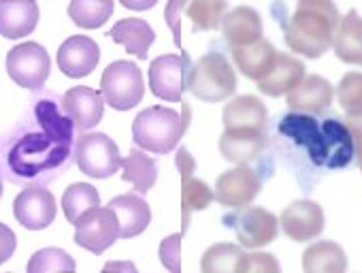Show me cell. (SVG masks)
I'll list each match as a JSON object with an SVG mask.
<instances>
[{"instance_id":"e575fe53","label":"cell","mask_w":362,"mask_h":273,"mask_svg":"<svg viewBox=\"0 0 362 273\" xmlns=\"http://www.w3.org/2000/svg\"><path fill=\"white\" fill-rule=\"evenodd\" d=\"M337 98L347 115L362 113V73H347L337 88Z\"/></svg>"},{"instance_id":"6da1fadb","label":"cell","mask_w":362,"mask_h":273,"mask_svg":"<svg viewBox=\"0 0 362 273\" xmlns=\"http://www.w3.org/2000/svg\"><path fill=\"white\" fill-rule=\"evenodd\" d=\"M37 117L41 122L39 132L18 136L13 148L7 152V175L9 180L37 178L43 171L66 165L73 141V122L60 115L52 100H39Z\"/></svg>"},{"instance_id":"9a60e30c","label":"cell","mask_w":362,"mask_h":273,"mask_svg":"<svg viewBox=\"0 0 362 273\" xmlns=\"http://www.w3.org/2000/svg\"><path fill=\"white\" fill-rule=\"evenodd\" d=\"M62 111L79 130H90L103 120L105 98L98 90L77 86L62 96Z\"/></svg>"},{"instance_id":"1f68e13d","label":"cell","mask_w":362,"mask_h":273,"mask_svg":"<svg viewBox=\"0 0 362 273\" xmlns=\"http://www.w3.org/2000/svg\"><path fill=\"white\" fill-rule=\"evenodd\" d=\"M100 205V194L90 184H73L66 188L62 197V209L66 220L75 226L90 209Z\"/></svg>"},{"instance_id":"9c48e42d","label":"cell","mask_w":362,"mask_h":273,"mask_svg":"<svg viewBox=\"0 0 362 273\" xmlns=\"http://www.w3.org/2000/svg\"><path fill=\"white\" fill-rule=\"evenodd\" d=\"M49 54L39 43H22L7 54V73L22 88L41 90L49 77Z\"/></svg>"},{"instance_id":"c3c4849f","label":"cell","mask_w":362,"mask_h":273,"mask_svg":"<svg viewBox=\"0 0 362 273\" xmlns=\"http://www.w3.org/2000/svg\"><path fill=\"white\" fill-rule=\"evenodd\" d=\"M71 3H73V0H71Z\"/></svg>"},{"instance_id":"74e56055","label":"cell","mask_w":362,"mask_h":273,"mask_svg":"<svg viewBox=\"0 0 362 273\" xmlns=\"http://www.w3.org/2000/svg\"><path fill=\"white\" fill-rule=\"evenodd\" d=\"M184 7H186L184 0H173V3H168V7L164 11V20H166V24L170 26V30L175 35L177 47H181V24H179V18H181V11H184Z\"/></svg>"},{"instance_id":"836d02e7","label":"cell","mask_w":362,"mask_h":273,"mask_svg":"<svg viewBox=\"0 0 362 273\" xmlns=\"http://www.w3.org/2000/svg\"><path fill=\"white\" fill-rule=\"evenodd\" d=\"M28 273H75V260L60 248H45L33 254Z\"/></svg>"},{"instance_id":"bcb514c9","label":"cell","mask_w":362,"mask_h":273,"mask_svg":"<svg viewBox=\"0 0 362 273\" xmlns=\"http://www.w3.org/2000/svg\"><path fill=\"white\" fill-rule=\"evenodd\" d=\"M168 3H173V0H168Z\"/></svg>"},{"instance_id":"8d00e7d4","label":"cell","mask_w":362,"mask_h":273,"mask_svg":"<svg viewBox=\"0 0 362 273\" xmlns=\"http://www.w3.org/2000/svg\"><path fill=\"white\" fill-rule=\"evenodd\" d=\"M345 126H347V130H349V134H351V141H354V154H356L358 167H360V171H362V113L347 115Z\"/></svg>"},{"instance_id":"4316f807","label":"cell","mask_w":362,"mask_h":273,"mask_svg":"<svg viewBox=\"0 0 362 273\" xmlns=\"http://www.w3.org/2000/svg\"><path fill=\"white\" fill-rule=\"evenodd\" d=\"M203 273H250V252L235 243H216L203 254Z\"/></svg>"},{"instance_id":"5b68a950","label":"cell","mask_w":362,"mask_h":273,"mask_svg":"<svg viewBox=\"0 0 362 273\" xmlns=\"http://www.w3.org/2000/svg\"><path fill=\"white\" fill-rule=\"evenodd\" d=\"M190 92L205 103H220L237 90V75L224 54H205L190 66Z\"/></svg>"},{"instance_id":"2e32d148","label":"cell","mask_w":362,"mask_h":273,"mask_svg":"<svg viewBox=\"0 0 362 273\" xmlns=\"http://www.w3.org/2000/svg\"><path fill=\"white\" fill-rule=\"evenodd\" d=\"M100 60L98 45L88 37H71L58 50V66L71 79L88 77Z\"/></svg>"},{"instance_id":"b9f144b4","label":"cell","mask_w":362,"mask_h":273,"mask_svg":"<svg viewBox=\"0 0 362 273\" xmlns=\"http://www.w3.org/2000/svg\"><path fill=\"white\" fill-rule=\"evenodd\" d=\"M115 3H122L126 9L145 11V9H151L156 5V0H115Z\"/></svg>"},{"instance_id":"f6af8a7d","label":"cell","mask_w":362,"mask_h":273,"mask_svg":"<svg viewBox=\"0 0 362 273\" xmlns=\"http://www.w3.org/2000/svg\"><path fill=\"white\" fill-rule=\"evenodd\" d=\"M7 3H16V0H7Z\"/></svg>"},{"instance_id":"d6986e66","label":"cell","mask_w":362,"mask_h":273,"mask_svg":"<svg viewBox=\"0 0 362 273\" xmlns=\"http://www.w3.org/2000/svg\"><path fill=\"white\" fill-rule=\"evenodd\" d=\"M39 24V5L35 0H0V35L5 39H22Z\"/></svg>"},{"instance_id":"cb8c5ba5","label":"cell","mask_w":362,"mask_h":273,"mask_svg":"<svg viewBox=\"0 0 362 273\" xmlns=\"http://www.w3.org/2000/svg\"><path fill=\"white\" fill-rule=\"evenodd\" d=\"M233 60L245 77L260 81L273 69V64L277 60V52L271 41L258 39L250 45L233 47Z\"/></svg>"},{"instance_id":"5bb4252c","label":"cell","mask_w":362,"mask_h":273,"mask_svg":"<svg viewBox=\"0 0 362 273\" xmlns=\"http://www.w3.org/2000/svg\"><path fill=\"white\" fill-rule=\"evenodd\" d=\"M281 228L292 241H311L324 231V211L317 203L300 199L281 211Z\"/></svg>"},{"instance_id":"4dcf8cb0","label":"cell","mask_w":362,"mask_h":273,"mask_svg":"<svg viewBox=\"0 0 362 273\" xmlns=\"http://www.w3.org/2000/svg\"><path fill=\"white\" fill-rule=\"evenodd\" d=\"M115 0H73L69 5V18L86 30L100 28L113 13Z\"/></svg>"},{"instance_id":"8fae6325","label":"cell","mask_w":362,"mask_h":273,"mask_svg":"<svg viewBox=\"0 0 362 273\" xmlns=\"http://www.w3.org/2000/svg\"><path fill=\"white\" fill-rule=\"evenodd\" d=\"M117 237L119 222L109 207H94L75 224V243L92 254H103L117 241Z\"/></svg>"},{"instance_id":"277c9868","label":"cell","mask_w":362,"mask_h":273,"mask_svg":"<svg viewBox=\"0 0 362 273\" xmlns=\"http://www.w3.org/2000/svg\"><path fill=\"white\" fill-rule=\"evenodd\" d=\"M184 113L166 107H147L132 122V139L151 154H168L177 148L190 126V107L181 100Z\"/></svg>"},{"instance_id":"60d3db41","label":"cell","mask_w":362,"mask_h":273,"mask_svg":"<svg viewBox=\"0 0 362 273\" xmlns=\"http://www.w3.org/2000/svg\"><path fill=\"white\" fill-rule=\"evenodd\" d=\"M175 163H177V169H179L181 178H190V175L194 173V169H197V163H194V158L190 156V152H188L186 148H181V150L177 152Z\"/></svg>"},{"instance_id":"d4e9b609","label":"cell","mask_w":362,"mask_h":273,"mask_svg":"<svg viewBox=\"0 0 362 273\" xmlns=\"http://www.w3.org/2000/svg\"><path fill=\"white\" fill-rule=\"evenodd\" d=\"M332 47L339 60L362 66V18L358 11H349L339 20Z\"/></svg>"},{"instance_id":"44dd1931","label":"cell","mask_w":362,"mask_h":273,"mask_svg":"<svg viewBox=\"0 0 362 273\" xmlns=\"http://www.w3.org/2000/svg\"><path fill=\"white\" fill-rule=\"evenodd\" d=\"M303 79H305V64L290 54H277V60L269 71V75L258 81V90L267 96H281L292 92Z\"/></svg>"},{"instance_id":"30bf717a","label":"cell","mask_w":362,"mask_h":273,"mask_svg":"<svg viewBox=\"0 0 362 273\" xmlns=\"http://www.w3.org/2000/svg\"><path fill=\"white\" fill-rule=\"evenodd\" d=\"M228 226L235 228L237 239L243 248H262L275 241L279 233V220L273 211L262 207H241L237 214L224 218Z\"/></svg>"},{"instance_id":"ee69618b","label":"cell","mask_w":362,"mask_h":273,"mask_svg":"<svg viewBox=\"0 0 362 273\" xmlns=\"http://www.w3.org/2000/svg\"><path fill=\"white\" fill-rule=\"evenodd\" d=\"M128 273H136V271H134V269H130V271H128Z\"/></svg>"},{"instance_id":"f546056e","label":"cell","mask_w":362,"mask_h":273,"mask_svg":"<svg viewBox=\"0 0 362 273\" xmlns=\"http://www.w3.org/2000/svg\"><path fill=\"white\" fill-rule=\"evenodd\" d=\"M211 201H214V192L205 182L194 180L192 175L181 178V233L186 235L192 211L207 209Z\"/></svg>"},{"instance_id":"7c38bea8","label":"cell","mask_w":362,"mask_h":273,"mask_svg":"<svg viewBox=\"0 0 362 273\" xmlns=\"http://www.w3.org/2000/svg\"><path fill=\"white\" fill-rule=\"evenodd\" d=\"M260 188H262L260 175L247 165H239L237 169H230L218 178L214 199L224 207L241 209L247 207L258 197Z\"/></svg>"},{"instance_id":"ab89813d","label":"cell","mask_w":362,"mask_h":273,"mask_svg":"<svg viewBox=\"0 0 362 273\" xmlns=\"http://www.w3.org/2000/svg\"><path fill=\"white\" fill-rule=\"evenodd\" d=\"M16 245H18L16 233H13V231H11L7 224L0 222V265L7 262V260L13 256V252H16Z\"/></svg>"},{"instance_id":"3957f363","label":"cell","mask_w":362,"mask_h":273,"mask_svg":"<svg viewBox=\"0 0 362 273\" xmlns=\"http://www.w3.org/2000/svg\"><path fill=\"white\" fill-rule=\"evenodd\" d=\"M277 130L284 139L305 150L317 169H345L356 158L351 134L339 117L317 120L309 113H288L279 117Z\"/></svg>"},{"instance_id":"7402d4cb","label":"cell","mask_w":362,"mask_h":273,"mask_svg":"<svg viewBox=\"0 0 362 273\" xmlns=\"http://www.w3.org/2000/svg\"><path fill=\"white\" fill-rule=\"evenodd\" d=\"M109 209L117 216L119 222V237L130 239L141 235L151 222L149 205L136 194H122L109 201Z\"/></svg>"},{"instance_id":"681fc988","label":"cell","mask_w":362,"mask_h":273,"mask_svg":"<svg viewBox=\"0 0 362 273\" xmlns=\"http://www.w3.org/2000/svg\"><path fill=\"white\" fill-rule=\"evenodd\" d=\"M26 273H28V271H26Z\"/></svg>"},{"instance_id":"52a82bcc","label":"cell","mask_w":362,"mask_h":273,"mask_svg":"<svg viewBox=\"0 0 362 273\" xmlns=\"http://www.w3.org/2000/svg\"><path fill=\"white\" fill-rule=\"evenodd\" d=\"M75 163L81 173L105 180L122 167V156L111 136L103 132H88L75 144Z\"/></svg>"},{"instance_id":"603a6c76","label":"cell","mask_w":362,"mask_h":273,"mask_svg":"<svg viewBox=\"0 0 362 273\" xmlns=\"http://www.w3.org/2000/svg\"><path fill=\"white\" fill-rule=\"evenodd\" d=\"M267 107L256 96H237L224 109V128L226 130H267Z\"/></svg>"},{"instance_id":"7a4b0ae2","label":"cell","mask_w":362,"mask_h":273,"mask_svg":"<svg viewBox=\"0 0 362 273\" xmlns=\"http://www.w3.org/2000/svg\"><path fill=\"white\" fill-rule=\"evenodd\" d=\"M271 13L284 30L288 47L311 60L332 47L341 20L330 0H275Z\"/></svg>"},{"instance_id":"ffe728a7","label":"cell","mask_w":362,"mask_h":273,"mask_svg":"<svg viewBox=\"0 0 362 273\" xmlns=\"http://www.w3.org/2000/svg\"><path fill=\"white\" fill-rule=\"evenodd\" d=\"M222 33L230 47H243L262 39V18L252 7H235L222 20Z\"/></svg>"},{"instance_id":"484cf974","label":"cell","mask_w":362,"mask_h":273,"mask_svg":"<svg viewBox=\"0 0 362 273\" xmlns=\"http://www.w3.org/2000/svg\"><path fill=\"white\" fill-rule=\"evenodd\" d=\"M109 37L113 39V43L124 45L128 54H134L139 60H147L149 47L156 39L153 28L145 20H139V18H128V20L117 22L111 28Z\"/></svg>"},{"instance_id":"d590c367","label":"cell","mask_w":362,"mask_h":273,"mask_svg":"<svg viewBox=\"0 0 362 273\" xmlns=\"http://www.w3.org/2000/svg\"><path fill=\"white\" fill-rule=\"evenodd\" d=\"M181 239H184V233H177L160 243V262L170 273H181Z\"/></svg>"},{"instance_id":"4fadbf2b","label":"cell","mask_w":362,"mask_h":273,"mask_svg":"<svg viewBox=\"0 0 362 273\" xmlns=\"http://www.w3.org/2000/svg\"><path fill=\"white\" fill-rule=\"evenodd\" d=\"M56 211V199L43 186H28L13 201V214L18 222L28 231L47 228L54 222Z\"/></svg>"},{"instance_id":"ac0fdd59","label":"cell","mask_w":362,"mask_h":273,"mask_svg":"<svg viewBox=\"0 0 362 273\" xmlns=\"http://www.w3.org/2000/svg\"><path fill=\"white\" fill-rule=\"evenodd\" d=\"M334 90L330 81L320 75L305 77L292 92H288V107L296 113H324L332 103Z\"/></svg>"},{"instance_id":"d6a6232c","label":"cell","mask_w":362,"mask_h":273,"mask_svg":"<svg viewBox=\"0 0 362 273\" xmlns=\"http://www.w3.org/2000/svg\"><path fill=\"white\" fill-rule=\"evenodd\" d=\"M192 26L199 30H218L222 26L224 16L228 13L226 0H194L186 7Z\"/></svg>"},{"instance_id":"7dc6e473","label":"cell","mask_w":362,"mask_h":273,"mask_svg":"<svg viewBox=\"0 0 362 273\" xmlns=\"http://www.w3.org/2000/svg\"><path fill=\"white\" fill-rule=\"evenodd\" d=\"M330 3H332V0H330Z\"/></svg>"},{"instance_id":"e0dca14e","label":"cell","mask_w":362,"mask_h":273,"mask_svg":"<svg viewBox=\"0 0 362 273\" xmlns=\"http://www.w3.org/2000/svg\"><path fill=\"white\" fill-rule=\"evenodd\" d=\"M269 146L267 130H224L220 139V152L226 161L245 165L258 158Z\"/></svg>"},{"instance_id":"83f0119b","label":"cell","mask_w":362,"mask_h":273,"mask_svg":"<svg viewBox=\"0 0 362 273\" xmlns=\"http://www.w3.org/2000/svg\"><path fill=\"white\" fill-rule=\"evenodd\" d=\"M303 269L307 273H343L347 269V256L334 241H317L303 254Z\"/></svg>"},{"instance_id":"ba28073f","label":"cell","mask_w":362,"mask_h":273,"mask_svg":"<svg viewBox=\"0 0 362 273\" xmlns=\"http://www.w3.org/2000/svg\"><path fill=\"white\" fill-rule=\"evenodd\" d=\"M190 58L186 52L181 56L166 54L151 62L149 66V88L151 92L168 103H181L184 92L188 90V75H190Z\"/></svg>"},{"instance_id":"f1b7e54d","label":"cell","mask_w":362,"mask_h":273,"mask_svg":"<svg viewBox=\"0 0 362 273\" xmlns=\"http://www.w3.org/2000/svg\"><path fill=\"white\" fill-rule=\"evenodd\" d=\"M122 180L130 182L139 194H147L158 180L156 161L139 150H130V154L122 161Z\"/></svg>"},{"instance_id":"7bdbcfd3","label":"cell","mask_w":362,"mask_h":273,"mask_svg":"<svg viewBox=\"0 0 362 273\" xmlns=\"http://www.w3.org/2000/svg\"><path fill=\"white\" fill-rule=\"evenodd\" d=\"M0 197H3V178H0Z\"/></svg>"},{"instance_id":"8992f818","label":"cell","mask_w":362,"mask_h":273,"mask_svg":"<svg viewBox=\"0 0 362 273\" xmlns=\"http://www.w3.org/2000/svg\"><path fill=\"white\" fill-rule=\"evenodd\" d=\"M145 86L141 69L128 60L111 62L100 79V94L117 111H128L136 107L143 98Z\"/></svg>"},{"instance_id":"f35d334b","label":"cell","mask_w":362,"mask_h":273,"mask_svg":"<svg viewBox=\"0 0 362 273\" xmlns=\"http://www.w3.org/2000/svg\"><path fill=\"white\" fill-rule=\"evenodd\" d=\"M250 273H279V262L273 254H250Z\"/></svg>"}]
</instances>
